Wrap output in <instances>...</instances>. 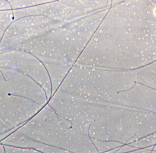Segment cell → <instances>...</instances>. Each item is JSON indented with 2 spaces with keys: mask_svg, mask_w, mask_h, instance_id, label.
I'll return each mask as SVG.
<instances>
[{
  "mask_svg": "<svg viewBox=\"0 0 156 153\" xmlns=\"http://www.w3.org/2000/svg\"><path fill=\"white\" fill-rule=\"evenodd\" d=\"M71 129L70 121L47 103L17 131L35 141L68 151Z\"/></svg>",
  "mask_w": 156,
  "mask_h": 153,
  "instance_id": "cell-4",
  "label": "cell"
},
{
  "mask_svg": "<svg viewBox=\"0 0 156 153\" xmlns=\"http://www.w3.org/2000/svg\"><path fill=\"white\" fill-rule=\"evenodd\" d=\"M5 152V149L4 145L0 142V153H4Z\"/></svg>",
  "mask_w": 156,
  "mask_h": 153,
  "instance_id": "cell-17",
  "label": "cell"
},
{
  "mask_svg": "<svg viewBox=\"0 0 156 153\" xmlns=\"http://www.w3.org/2000/svg\"><path fill=\"white\" fill-rule=\"evenodd\" d=\"M48 103L57 114L70 121L73 129L86 135H89L91 124L106 106L58 91L51 96Z\"/></svg>",
  "mask_w": 156,
  "mask_h": 153,
  "instance_id": "cell-5",
  "label": "cell"
},
{
  "mask_svg": "<svg viewBox=\"0 0 156 153\" xmlns=\"http://www.w3.org/2000/svg\"><path fill=\"white\" fill-rule=\"evenodd\" d=\"M135 84L131 70L74 65L57 91L98 103Z\"/></svg>",
  "mask_w": 156,
  "mask_h": 153,
  "instance_id": "cell-2",
  "label": "cell"
},
{
  "mask_svg": "<svg viewBox=\"0 0 156 153\" xmlns=\"http://www.w3.org/2000/svg\"><path fill=\"white\" fill-rule=\"evenodd\" d=\"M138 150L137 148L133 147L129 144H124L116 148H115L110 151H108L107 153H132L133 151Z\"/></svg>",
  "mask_w": 156,
  "mask_h": 153,
  "instance_id": "cell-16",
  "label": "cell"
},
{
  "mask_svg": "<svg viewBox=\"0 0 156 153\" xmlns=\"http://www.w3.org/2000/svg\"><path fill=\"white\" fill-rule=\"evenodd\" d=\"M0 67L12 68L31 77L45 90L47 98L52 96V84L42 62L29 52L9 50L0 52Z\"/></svg>",
  "mask_w": 156,
  "mask_h": 153,
  "instance_id": "cell-7",
  "label": "cell"
},
{
  "mask_svg": "<svg viewBox=\"0 0 156 153\" xmlns=\"http://www.w3.org/2000/svg\"><path fill=\"white\" fill-rule=\"evenodd\" d=\"M156 61V16L113 11L103 18L75 65L119 70Z\"/></svg>",
  "mask_w": 156,
  "mask_h": 153,
  "instance_id": "cell-1",
  "label": "cell"
},
{
  "mask_svg": "<svg viewBox=\"0 0 156 153\" xmlns=\"http://www.w3.org/2000/svg\"><path fill=\"white\" fill-rule=\"evenodd\" d=\"M0 70L8 85L10 94L30 99L42 107L48 103L45 90L31 77L12 68L0 67Z\"/></svg>",
  "mask_w": 156,
  "mask_h": 153,
  "instance_id": "cell-9",
  "label": "cell"
},
{
  "mask_svg": "<svg viewBox=\"0 0 156 153\" xmlns=\"http://www.w3.org/2000/svg\"><path fill=\"white\" fill-rule=\"evenodd\" d=\"M91 140L98 151V153H107L108 151L115 148L124 145L121 143L113 141H101L94 138H91Z\"/></svg>",
  "mask_w": 156,
  "mask_h": 153,
  "instance_id": "cell-13",
  "label": "cell"
},
{
  "mask_svg": "<svg viewBox=\"0 0 156 153\" xmlns=\"http://www.w3.org/2000/svg\"><path fill=\"white\" fill-rule=\"evenodd\" d=\"M0 142L3 145H11L23 148H33L40 153H66L67 150L35 141L18 132L17 130Z\"/></svg>",
  "mask_w": 156,
  "mask_h": 153,
  "instance_id": "cell-10",
  "label": "cell"
},
{
  "mask_svg": "<svg viewBox=\"0 0 156 153\" xmlns=\"http://www.w3.org/2000/svg\"><path fill=\"white\" fill-rule=\"evenodd\" d=\"M6 153H41L39 151L33 148H23L11 145H4Z\"/></svg>",
  "mask_w": 156,
  "mask_h": 153,
  "instance_id": "cell-15",
  "label": "cell"
},
{
  "mask_svg": "<svg viewBox=\"0 0 156 153\" xmlns=\"http://www.w3.org/2000/svg\"><path fill=\"white\" fill-rule=\"evenodd\" d=\"M45 66L52 84V96L55 93L63 80L73 66L63 59H42L40 60Z\"/></svg>",
  "mask_w": 156,
  "mask_h": 153,
  "instance_id": "cell-11",
  "label": "cell"
},
{
  "mask_svg": "<svg viewBox=\"0 0 156 153\" xmlns=\"http://www.w3.org/2000/svg\"><path fill=\"white\" fill-rule=\"evenodd\" d=\"M129 144L137 148V149L156 145V132L150 134L144 137L141 138Z\"/></svg>",
  "mask_w": 156,
  "mask_h": 153,
  "instance_id": "cell-14",
  "label": "cell"
},
{
  "mask_svg": "<svg viewBox=\"0 0 156 153\" xmlns=\"http://www.w3.org/2000/svg\"><path fill=\"white\" fill-rule=\"evenodd\" d=\"M156 132V113L106 105L91 124L89 136L129 144Z\"/></svg>",
  "mask_w": 156,
  "mask_h": 153,
  "instance_id": "cell-3",
  "label": "cell"
},
{
  "mask_svg": "<svg viewBox=\"0 0 156 153\" xmlns=\"http://www.w3.org/2000/svg\"><path fill=\"white\" fill-rule=\"evenodd\" d=\"M131 72L136 83L144 84L156 91V61L131 70Z\"/></svg>",
  "mask_w": 156,
  "mask_h": 153,
  "instance_id": "cell-12",
  "label": "cell"
},
{
  "mask_svg": "<svg viewBox=\"0 0 156 153\" xmlns=\"http://www.w3.org/2000/svg\"><path fill=\"white\" fill-rule=\"evenodd\" d=\"M98 103L156 113V91L136 83L129 90L119 92Z\"/></svg>",
  "mask_w": 156,
  "mask_h": 153,
  "instance_id": "cell-8",
  "label": "cell"
},
{
  "mask_svg": "<svg viewBox=\"0 0 156 153\" xmlns=\"http://www.w3.org/2000/svg\"><path fill=\"white\" fill-rule=\"evenodd\" d=\"M42 106L30 99L10 94L4 79H0V119L10 129L23 125Z\"/></svg>",
  "mask_w": 156,
  "mask_h": 153,
  "instance_id": "cell-6",
  "label": "cell"
}]
</instances>
